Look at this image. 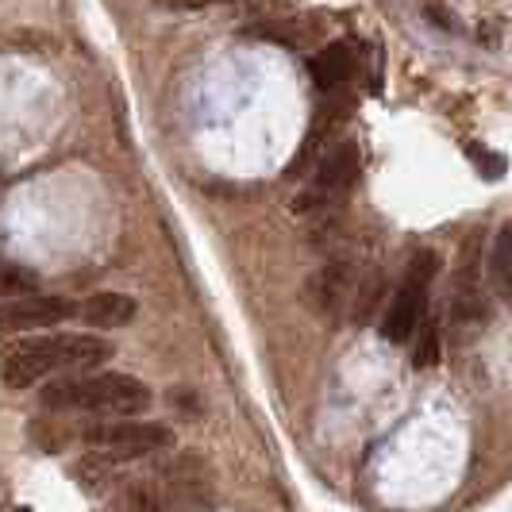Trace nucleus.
I'll use <instances>...</instances> for the list:
<instances>
[{
    "label": "nucleus",
    "mask_w": 512,
    "mask_h": 512,
    "mask_svg": "<svg viewBox=\"0 0 512 512\" xmlns=\"http://www.w3.org/2000/svg\"><path fill=\"white\" fill-rule=\"evenodd\" d=\"M486 282L501 305H512V220H505L489 243Z\"/></svg>",
    "instance_id": "nucleus-9"
},
{
    "label": "nucleus",
    "mask_w": 512,
    "mask_h": 512,
    "mask_svg": "<svg viewBox=\"0 0 512 512\" xmlns=\"http://www.w3.org/2000/svg\"><path fill=\"white\" fill-rule=\"evenodd\" d=\"M112 359V343L101 335H43V339H12L4 347V385L8 389H31L35 382L62 374H93L97 366Z\"/></svg>",
    "instance_id": "nucleus-1"
},
{
    "label": "nucleus",
    "mask_w": 512,
    "mask_h": 512,
    "mask_svg": "<svg viewBox=\"0 0 512 512\" xmlns=\"http://www.w3.org/2000/svg\"><path fill=\"white\" fill-rule=\"evenodd\" d=\"M35 285H39L35 270H24V266H16V262H8V266H4V282H0V289H4V297H8V301H16V293L35 297Z\"/></svg>",
    "instance_id": "nucleus-10"
},
{
    "label": "nucleus",
    "mask_w": 512,
    "mask_h": 512,
    "mask_svg": "<svg viewBox=\"0 0 512 512\" xmlns=\"http://www.w3.org/2000/svg\"><path fill=\"white\" fill-rule=\"evenodd\" d=\"M355 181H359V151H355V143H343V147H335V151L320 162L316 181H312V197H308V205H320V201H335V197H343Z\"/></svg>",
    "instance_id": "nucleus-6"
},
{
    "label": "nucleus",
    "mask_w": 512,
    "mask_h": 512,
    "mask_svg": "<svg viewBox=\"0 0 512 512\" xmlns=\"http://www.w3.org/2000/svg\"><path fill=\"white\" fill-rule=\"evenodd\" d=\"M70 316H81V308L70 297H51V293H35V297H16L4 305V332H39V328H54L66 324Z\"/></svg>",
    "instance_id": "nucleus-5"
},
{
    "label": "nucleus",
    "mask_w": 512,
    "mask_h": 512,
    "mask_svg": "<svg viewBox=\"0 0 512 512\" xmlns=\"http://www.w3.org/2000/svg\"><path fill=\"white\" fill-rule=\"evenodd\" d=\"M39 405L51 412H93L128 420L151 405V389L131 374H77L43 385Z\"/></svg>",
    "instance_id": "nucleus-2"
},
{
    "label": "nucleus",
    "mask_w": 512,
    "mask_h": 512,
    "mask_svg": "<svg viewBox=\"0 0 512 512\" xmlns=\"http://www.w3.org/2000/svg\"><path fill=\"white\" fill-rule=\"evenodd\" d=\"M135 312H139V301L128 297V293H93V297H85V305H81V320H85L89 328L116 332V328H124V324L135 320Z\"/></svg>",
    "instance_id": "nucleus-8"
},
{
    "label": "nucleus",
    "mask_w": 512,
    "mask_h": 512,
    "mask_svg": "<svg viewBox=\"0 0 512 512\" xmlns=\"http://www.w3.org/2000/svg\"><path fill=\"white\" fill-rule=\"evenodd\" d=\"M81 439L97 451H108V459H139L174 443V432L166 424H143V420H108V424H89Z\"/></svg>",
    "instance_id": "nucleus-4"
},
{
    "label": "nucleus",
    "mask_w": 512,
    "mask_h": 512,
    "mask_svg": "<svg viewBox=\"0 0 512 512\" xmlns=\"http://www.w3.org/2000/svg\"><path fill=\"white\" fill-rule=\"evenodd\" d=\"M439 270V255L432 247L416 251L405 266V278H401V289L393 293V301L385 308L382 320V335L385 343L401 347V343H416V335L424 328V312H428V285Z\"/></svg>",
    "instance_id": "nucleus-3"
},
{
    "label": "nucleus",
    "mask_w": 512,
    "mask_h": 512,
    "mask_svg": "<svg viewBox=\"0 0 512 512\" xmlns=\"http://www.w3.org/2000/svg\"><path fill=\"white\" fill-rule=\"evenodd\" d=\"M436 359H439V332L432 324H424L420 335H416V355H412V362H416L420 370H428Z\"/></svg>",
    "instance_id": "nucleus-11"
},
{
    "label": "nucleus",
    "mask_w": 512,
    "mask_h": 512,
    "mask_svg": "<svg viewBox=\"0 0 512 512\" xmlns=\"http://www.w3.org/2000/svg\"><path fill=\"white\" fill-rule=\"evenodd\" d=\"M359 70V58L351 51V43H328L316 58H308V77L320 93H332L339 85H347Z\"/></svg>",
    "instance_id": "nucleus-7"
}]
</instances>
